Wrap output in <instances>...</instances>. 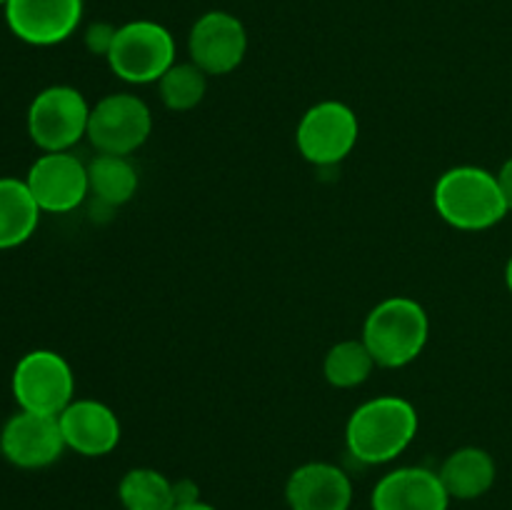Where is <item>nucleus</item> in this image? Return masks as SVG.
<instances>
[{
  "label": "nucleus",
  "mask_w": 512,
  "mask_h": 510,
  "mask_svg": "<svg viewBox=\"0 0 512 510\" xmlns=\"http://www.w3.org/2000/svg\"><path fill=\"white\" fill-rule=\"evenodd\" d=\"M433 203L440 218L458 230H488L508 215L498 178L475 165L445 170L435 183Z\"/></svg>",
  "instance_id": "nucleus-2"
},
{
  "label": "nucleus",
  "mask_w": 512,
  "mask_h": 510,
  "mask_svg": "<svg viewBox=\"0 0 512 510\" xmlns=\"http://www.w3.org/2000/svg\"><path fill=\"white\" fill-rule=\"evenodd\" d=\"M60 430H63L65 448L85 455V458H100L118 448L120 443V420L105 403L93 398H78L58 415Z\"/></svg>",
  "instance_id": "nucleus-13"
},
{
  "label": "nucleus",
  "mask_w": 512,
  "mask_h": 510,
  "mask_svg": "<svg viewBox=\"0 0 512 510\" xmlns=\"http://www.w3.org/2000/svg\"><path fill=\"white\" fill-rule=\"evenodd\" d=\"M125 510H173L175 483L153 468H133L118 485Z\"/></svg>",
  "instance_id": "nucleus-19"
},
{
  "label": "nucleus",
  "mask_w": 512,
  "mask_h": 510,
  "mask_svg": "<svg viewBox=\"0 0 512 510\" xmlns=\"http://www.w3.org/2000/svg\"><path fill=\"white\" fill-rule=\"evenodd\" d=\"M430 320L423 305L405 295H393L375 305L363 325V343L380 368H405L423 353Z\"/></svg>",
  "instance_id": "nucleus-3"
},
{
  "label": "nucleus",
  "mask_w": 512,
  "mask_h": 510,
  "mask_svg": "<svg viewBox=\"0 0 512 510\" xmlns=\"http://www.w3.org/2000/svg\"><path fill=\"white\" fill-rule=\"evenodd\" d=\"M495 178H498L500 193H503L505 205H508V210H512V158L505 160L503 168H500V173L495 175Z\"/></svg>",
  "instance_id": "nucleus-24"
},
{
  "label": "nucleus",
  "mask_w": 512,
  "mask_h": 510,
  "mask_svg": "<svg viewBox=\"0 0 512 510\" xmlns=\"http://www.w3.org/2000/svg\"><path fill=\"white\" fill-rule=\"evenodd\" d=\"M115 33H118V28H113L110 23L88 25V30H85V48H88L93 55H103V58H108L110 48H113Z\"/></svg>",
  "instance_id": "nucleus-22"
},
{
  "label": "nucleus",
  "mask_w": 512,
  "mask_h": 510,
  "mask_svg": "<svg viewBox=\"0 0 512 510\" xmlns=\"http://www.w3.org/2000/svg\"><path fill=\"white\" fill-rule=\"evenodd\" d=\"M83 0H8L5 23L28 45H58L75 33Z\"/></svg>",
  "instance_id": "nucleus-12"
},
{
  "label": "nucleus",
  "mask_w": 512,
  "mask_h": 510,
  "mask_svg": "<svg viewBox=\"0 0 512 510\" xmlns=\"http://www.w3.org/2000/svg\"><path fill=\"white\" fill-rule=\"evenodd\" d=\"M25 183L43 213H70L90 193L88 165L70 150L40 155L30 165Z\"/></svg>",
  "instance_id": "nucleus-9"
},
{
  "label": "nucleus",
  "mask_w": 512,
  "mask_h": 510,
  "mask_svg": "<svg viewBox=\"0 0 512 510\" xmlns=\"http://www.w3.org/2000/svg\"><path fill=\"white\" fill-rule=\"evenodd\" d=\"M65 440L58 415L18 410L0 430V453L8 463L23 470H40L63 455Z\"/></svg>",
  "instance_id": "nucleus-11"
},
{
  "label": "nucleus",
  "mask_w": 512,
  "mask_h": 510,
  "mask_svg": "<svg viewBox=\"0 0 512 510\" xmlns=\"http://www.w3.org/2000/svg\"><path fill=\"white\" fill-rule=\"evenodd\" d=\"M200 500V490L193 480L183 478L175 483V505H185V503H195Z\"/></svg>",
  "instance_id": "nucleus-23"
},
{
  "label": "nucleus",
  "mask_w": 512,
  "mask_h": 510,
  "mask_svg": "<svg viewBox=\"0 0 512 510\" xmlns=\"http://www.w3.org/2000/svg\"><path fill=\"white\" fill-rule=\"evenodd\" d=\"M90 105L70 85L40 90L28 108V135L43 153H63L88 135Z\"/></svg>",
  "instance_id": "nucleus-6"
},
{
  "label": "nucleus",
  "mask_w": 512,
  "mask_h": 510,
  "mask_svg": "<svg viewBox=\"0 0 512 510\" xmlns=\"http://www.w3.org/2000/svg\"><path fill=\"white\" fill-rule=\"evenodd\" d=\"M108 65L125 83H158L175 65L173 35L165 25L153 20H133L120 25L108 53Z\"/></svg>",
  "instance_id": "nucleus-4"
},
{
  "label": "nucleus",
  "mask_w": 512,
  "mask_h": 510,
  "mask_svg": "<svg viewBox=\"0 0 512 510\" xmlns=\"http://www.w3.org/2000/svg\"><path fill=\"white\" fill-rule=\"evenodd\" d=\"M5 3H8V0H0V5H5Z\"/></svg>",
  "instance_id": "nucleus-27"
},
{
  "label": "nucleus",
  "mask_w": 512,
  "mask_h": 510,
  "mask_svg": "<svg viewBox=\"0 0 512 510\" xmlns=\"http://www.w3.org/2000/svg\"><path fill=\"white\" fill-rule=\"evenodd\" d=\"M375 358L370 355L368 345L360 340H340L335 343L333 348L328 350L323 363V373L325 380H328L333 388L340 390H350L363 385L365 380L370 378L375 368Z\"/></svg>",
  "instance_id": "nucleus-20"
},
{
  "label": "nucleus",
  "mask_w": 512,
  "mask_h": 510,
  "mask_svg": "<svg viewBox=\"0 0 512 510\" xmlns=\"http://www.w3.org/2000/svg\"><path fill=\"white\" fill-rule=\"evenodd\" d=\"M448 505V490L430 468L390 470L370 495L373 510H448Z\"/></svg>",
  "instance_id": "nucleus-14"
},
{
  "label": "nucleus",
  "mask_w": 512,
  "mask_h": 510,
  "mask_svg": "<svg viewBox=\"0 0 512 510\" xmlns=\"http://www.w3.org/2000/svg\"><path fill=\"white\" fill-rule=\"evenodd\" d=\"M438 475L450 498L475 500L493 488L498 470H495V460L488 450L460 448L445 458Z\"/></svg>",
  "instance_id": "nucleus-16"
},
{
  "label": "nucleus",
  "mask_w": 512,
  "mask_h": 510,
  "mask_svg": "<svg viewBox=\"0 0 512 510\" xmlns=\"http://www.w3.org/2000/svg\"><path fill=\"white\" fill-rule=\"evenodd\" d=\"M15 403L20 410L40 415H60L75 395V375L68 360L55 350H30L13 370Z\"/></svg>",
  "instance_id": "nucleus-5"
},
{
  "label": "nucleus",
  "mask_w": 512,
  "mask_h": 510,
  "mask_svg": "<svg viewBox=\"0 0 512 510\" xmlns=\"http://www.w3.org/2000/svg\"><path fill=\"white\" fill-rule=\"evenodd\" d=\"M88 185L95 203L108 205L110 210L120 208L133 200L138 190V170L130 163L128 155L100 153L88 163Z\"/></svg>",
  "instance_id": "nucleus-18"
},
{
  "label": "nucleus",
  "mask_w": 512,
  "mask_h": 510,
  "mask_svg": "<svg viewBox=\"0 0 512 510\" xmlns=\"http://www.w3.org/2000/svg\"><path fill=\"white\" fill-rule=\"evenodd\" d=\"M290 510H348L353 483L333 463H305L290 473L285 485Z\"/></svg>",
  "instance_id": "nucleus-15"
},
{
  "label": "nucleus",
  "mask_w": 512,
  "mask_h": 510,
  "mask_svg": "<svg viewBox=\"0 0 512 510\" xmlns=\"http://www.w3.org/2000/svg\"><path fill=\"white\" fill-rule=\"evenodd\" d=\"M173 510H218L213 505L203 503V500H195V503H185V505H175Z\"/></svg>",
  "instance_id": "nucleus-25"
},
{
  "label": "nucleus",
  "mask_w": 512,
  "mask_h": 510,
  "mask_svg": "<svg viewBox=\"0 0 512 510\" xmlns=\"http://www.w3.org/2000/svg\"><path fill=\"white\" fill-rule=\"evenodd\" d=\"M40 213L25 180L0 178V250L23 245L38 228Z\"/></svg>",
  "instance_id": "nucleus-17"
},
{
  "label": "nucleus",
  "mask_w": 512,
  "mask_h": 510,
  "mask_svg": "<svg viewBox=\"0 0 512 510\" xmlns=\"http://www.w3.org/2000/svg\"><path fill=\"white\" fill-rule=\"evenodd\" d=\"M505 283H508V288H510V293H512V258H510L508 268H505Z\"/></svg>",
  "instance_id": "nucleus-26"
},
{
  "label": "nucleus",
  "mask_w": 512,
  "mask_h": 510,
  "mask_svg": "<svg viewBox=\"0 0 512 510\" xmlns=\"http://www.w3.org/2000/svg\"><path fill=\"white\" fill-rule=\"evenodd\" d=\"M153 130L148 103L133 93H113L90 108L88 135L98 153L130 155L143 148Z\"/></svg>",
  "instance_id": "nucleus-7"
},
{
  "label": "nucleus",
  "mask_w": 512,
  "mask_h": 510,
  "mask_svg": "<svg viewBox=\"0 0 512 510\" xmlns=\"http://www.w3.org/2000/svg\"><path fill=\"white\" fill-rule=\"evenodd\" d=\"M418 435V410L398 395L365 400L353 410L345 428L348 453L358 463L383 465L408 450Z\"/></svg>",
  "instance_id": "nucleus-1"
},
{
  "label": "nucleus",
  "mask_w": 512,
  "mask_h": 510,
  "mask_svg": "<svg viewBox=\"0 0 512 510\" xmlns=\"http://www.w3.org/2000/svg\"><path fill=\"white\" fill-rule=\"evenodd\" d=\"M158 93L165 108L185 113L203 103L205 93H208V75L195 63H175L158 80Z\"/></svg>",
  "instance_id": "nucleus-21"
},
{
  "label": "nucleus",
  "mask_w": 512,
  "mask_h": 510,
  "mask_svg": "<svg viewBox=\"0 0 512 510\" xmlns=\"http://www.w3.org/2000/svg\"><path fill=\"white\" fill-rule=\"evenodd\" d=\"M358 115L338 100H323L305 110L298 123L295 143L300 155L318 168H330L353 153L358 143Z\"/></svg>",
  "instance_id": "nucleus-8"
},
{
  "label": "nucleus",
  "mask_w": 512,
  "mask_h": 510,
  "mask_svg": "<svg viewBox=\"0 0 512 510\" xmlns=\"http://www.w3.org/2000/svg\"><path fill=\"white\" fill-rule=\"evenodd\" d=\"M188 50L190 63L198 65L205 75H228L248 53V33L235 15L210 10L190 28Z\"/></svg>",
  "instance_id": "nucleus-10"
}]
</instances>
